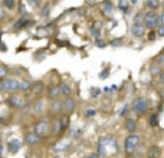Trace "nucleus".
<instances>
[{"label": "nucleus", "mask_w": 164, "mask_h": 158, "mask_svg": "<svg viewBox=\"0 0 164 158\" xmlns=\"http://www.w3.org/2000/svg\"><path fill=\"white\" fill-rule=\"evenodd\" d=\"M142 25L147 30H155L160 26V15L155 10H148L142 16Z\"/></svg>", "instance_id": "1"}, {"label": "nucleus", "mask_w": 164, "mask_h": 158, "mask_svg": "<svg viewBox=\"0 0 164 158\" xmlns=\"http://www.w3.org/2000/svg\"><path fill=\"white\" fill-rule=\"evenodd\" d=\"M148 106H150L148 99L144 98V96H138V98H135V99L132 101V104H131V111H132L134 115H137V116H142V115L147 114Z\"/></svg>", "instance_id": "2"}, {"label": "nucleus", "mask_w": 164, "mask_h": 158, "mask_svg": "<svg viewBox=\"0 0 164 158\" xmlns=\"http://www.w3.org/2000/svg\"><path fill=\"white\" fill-rule=\"evenodd\" d=\"M141 142V136L138 134H130L125 139H124V151L127 155H131L137 151L138 145Z\"/></svg>", "instance_id": "3"}, {"label": "nucleus", "mask_w": 164, "mask_h": 158, "mask_svg": "<svg viewBox=\"0 0 164 158\" xmlns=\"http://www.w3.org/2000/svg\"><path fill=\"white\" fill-rule=\"evenodd\" d=\"M50 119L49 118H42L39 121H36V124L33 125V132L38 134L40 138L46 136L48 134H50Z\"/></svg>", "instance_id": "4"}, {"label": "nucleus", "mask_w": 164, "mask_h": 158, "mask_svg": "<svg viewBox=\"0 0 164 158\" xmlns=\"http://www.w3.org/2000/svg\"><path fill=\"white\" fill-rule=\"evenodd\" d=\"M19 85H20V81L17 78L7 76V78L3 79V89L7 93H16V92H19Z\"/></svg>", "instance_id": "5"}, {"label": "nucleus", "mask_w": 164, "mask_h": 158, "mask_svg": "<svg viewBox=\"0 0 164 158\" xmlns=\"http://www.w3.org/2000/svg\"><path fill=\"white\" fill-rule=\"evenodd\" d=\"M6 102H7V105H9L10 108H13V109H19V108H22V106L25 105L23 96L19 95L17 92H16V93H10V96L6 99Z\"/></svg>", "instance_id": "6"}, {"label": "nucleus", "mask_w": 164, "mask_h": 158, "mask_svg": "<svg viewBox=\"0 0 164 158\" xmlns=\"http://www.w3.org/2000/svg\"><path fill=\"white\" fill-rule=\"evenodd\" d=\"M62 105H63V112H65V115H72L75 111H76V101H75V98H72V96H66V98H63L62 99Z\"/></svg>", "instance_id": "7"}, {"label": "nucleus", "mask_w": 164, "mask_h": 158, "mask_svg": "<svg viewBox=\"0 0 164 158\" xmlns=\"http://www.w3.org/2000/svg\"><path fill=\"white\" fill-rule=\"evenodd\" d=\"M147 35V29H145V26L142 25V23H132V26H131V36L132 38H135V39H141V38H144Z\"/></svg>", "instance_id": "8"}, {"label": "nucleus", "mask_w": 164, "mask_h": 158, "mask_svg": "<svg viewBox=\"0 0 164 158\" xmlns=\"http://www.w3.org/2000/svg\"><path fill=\"white\" fill-rule=\"evenodd\" d=\"M63 131H65V128H63V124H62L60 115H59V116H55V118L52 119V122H50V134L56 136V135L62 134Z\"/></svg>", "instance_id": "9"}, {"label": "nucleus", "mask_w": 164, "mask_h": 158, "mask_svg": "<svg viewBox=\"0 0 164 158\" xmlns=\"http://www.w3.org/2000/svg\"><path fill=\"white\" fill-rule=\"evenodd\" d=\"M32 23H33V20H32L30 17L22 16L20 19H17V20L13 23V29H15V30H23V29H26L28 26H30Z\"/></svg>", "instance_id": "10"}, {"label": "nucleus", "mask_w": 164, "mask_h": 158, "mask_svg": "<svg viewBox=\"0 0 164 158\" xmlns=\"http://www.w3.org/2000/svg\"><path fill=\"white\" fill-rule=\"evenodd\" d=\"M49 112H50L53 116H59V114L63 112L62 101H60V99H53V101H50V104H49Z\"/></svg>", "instance_id": "11"}, {"label": "nucleus", "mask_w": 164, "mask_h": 158, "mask_svg": "<svg viewBox=\"0 0 164 158\" xmlns=\"http://www.w3.org/2000/svg\"><path fill=\"white\" fill-rule=\"evenodd\" d=\"M46 91V86L42 81H38V82H32V92L35 93L36 98H40Z\"/></svg>", "instance_id": "12"}, {"label": "nucleus", "mask_w": 164, "mask_h": 158, "mask_svg": "<svg viewBox=\"0 0 164 158\" xmlns=\"http://www.w3.org/2000/svg\"><path fill=\"white\" fill-rule=\"evenodd\" d=\"M46 95H48V98H49L50 101L59 99V96H62L59 85H50V86L48 88V91H46Z\"/></svg>", "instance_id": "13"}, {"label": "nucleus", "mask_w": 164, "mask_h": 158, "mask_svg": "<svg viewBox=\"0 0 164 158\" xmlns=\"http://www.w3.org/2000/svg\"><path fill=\"white\" fill-rule=\"evenodd\" d=\"M124 128L128 131V134H135V131H137V128H138L137 121H135L134 118L127 116V118H125V121H124Z\"/></svg>", "instance_id": "14"}, {"label": "nucleus", "mask_w": 164, "mask_h": 158, "mask_svg": "<svg viewBox=\"0 0 164 158\" xmlns=\"http://www.w3.org/2000/svg\"><path fill=\"white\" fill-rule=\"evenodd\" d=\"M101 12L105 15V16H112L114 15V5L110 2V0H105V2L101 3Z\"/></svg>", "instance_id": "15"}, {"label": "nucleus", "mask_w": 164, "mask_h": 158, "mask_svg": "<svg viewBox=\"0 0 164 158\" xmlns=\"http://www.w3.org/2000/svg\"><path fill=\"white\" fill-rule=\"evenodd\" d=\"M43 108H45V104L40 98H38L35 102H32L30 105V112L32 114H42L43 112Z\"/></svg>", "instance_id": "16"}, {"label": "nucleus", "mask_w": 164, "mask_h": 158, "mask_svg": "<svg viewBox=\"0 0 164 158\" xmlns=\"http://www.w3.org/2000/svg\"><path fill=\"white\" fill-rule=\"evenodd\" d=\"M7 148H9V152H10V154H17V152L20 151V148H22V142H20L19 139L15 138V139L9 141Z\"/></svg>", "instance_id": "17"}, {"label": "nucleus", "mask_w": 164, "mask_h": 158, "mask_svg": "<svg viewBox=\"0 0 164 158\" xmlns=\"http://www.w3.org/2000/svg\"><path fill=\"white\" fill-rule=\"evenodd\" d=\"M59 88H60V93H62L63 98H66V96H72V86H71L68 82L62 81V82L59 83Z\"/></svg>", "instance_id": "18"}, {"label": "nucleus", "mask_w": 164, "mask_h": 158, "mask_svg": "<svg viewBox=\"0 0 164 158\" xmlns=\"http://www.w3.org/2000/svg\"><path fill=\"white\" fill-rule=\"evenodd\" d=\"M40 139H42V138H40L38 134H35V132H29V134L25 136V142L29 144V145H36V144L40 142Z\"/></svg>", "instance_id": "19"}, {"label": "nucleus", "mask_w": 164, "mask_h": 158, "mask_svg": "<svg viewBox=\"0 0 164 158\" xmlns=\"http://www.w3.org/2000/svg\"><path fill=\"white\" fill-rule=\"evenodd\" d=\"M161 155V149L158 145H151L147 151V158H160Z\"/></svg>", "instance_id": "20"}, {"label": "nucleus", "mask_w": 164, "mask_h": 158, "mask_svg": "<svg viewBox=\"0 0 164 158\" xmlns=\"http://www.w3.org/2000/svg\"><path fill=\"white\" fill-rule=\"evenodd\" d=\"M32 91V82L29 79H22L20 81V85H19V92L22 93H28Z\"/></svg>", "instance_id": "21"}, {"label": "nucleus", "mask_w": 164, "mask_h": 158, "mask_svg": "<svg viewBox=\"0 0 164 158\" xmlns=\"http://www.w3.org/2000/svg\"><path fill=\"white\" fill-rule=\"evenodd\" d=\"M130 5H131L130 0H118V9L125 15L130 13Z\"/></svg>", "instance_id": "22"}, {"label": "nucleus", "mask_w": 164, "mask_h": 158, "mask_svg": "<svg viewBox=\"0 0 164 158\" xmlns=\"http://www.w3.org/2000/svg\"><path fill=\"white\" fill-rule=\"evenodd\" d=\"M160 124V119H158V114H151L150 118H148V125L151 128H157Z\"/></svg>", "instance_id": "23"}, {"label": "nucleus", "mask_w": 164, "mask_h": 158, "mask_svg": "<svg viewBox=\"0 0 164 158\" xmlns=\"http://www.w3.org/2000/svg\"><path fill=\"white\" fill-rule=\"evenodd\" d=\"M99 29H101V25H99V23H97L95 28L91 29V35L94 36V39H99V38H101V30H99Z\"/></svg>", "instance_id": "24"}, {"label": "nucleus", "mask_w": 164, "mask_h": 158, "mask_svg": "<svg viewBox=\"0 0 164 158\" xmlns=\"http://www.w3.org/2000/svg\"><path fill=\"white\" fill-rule=\"evenodd\" d=\"M145 6L150 7V10H155V9H158L160 2H158V0H147V2H145Z\"/></svg>", "instance_id": "25"}, {"label": "nucleus", "mask_w": 164, "mask_h": 158, "mask_svg": "<svg viewBox=\"0 0 164 158\" xmlns=\"http://www.w3.org/2000/svg\"><path fill=\"white\" fill-rule=\"evenodd\" d=\"M9 75V68L6 65H0V81H3Z\"/></svg>", "instance_id": "26"}, {"label": "nucleus", "mask_w": 164, "mask_h": 158, "mask_svg": "<svg viewBox=\"0 0 164 158\" xmlns=\"http://www.w3.org/2000/svg\"><path fill=\"white\" fill-rule=\"evenodd\" d=\"M3 5H5V7L6 9H15V6H16V0H3Z\"/></svg>", "instance_id": "27"}, {"label": "nucleus", "mask_w": 164, "mask_h": 158, "mask_svg": "<svg viewBox=\"0 0 164 158\" xmlns=\"http://www.w3.org/2000/svg\"><path fill=\"white\" fill-rule=\"evenodd\" d=\"M95 115H97V109H94V108H89L85 111V118H94Z\"/></svg>", "instance_id": "28"}, {"label": "nucleus", "mask_w": 164, "mask_h": 158, "mask_svg": "<svg viewBox=\"0 0 164 158\" xmlns=\"http://www.w3.org/2000/svg\"><path fill=\"white\" fill-rule=\"evenodd\" d=\"M155 33H157V38H164V25H160L155 29Z\"/></svg>", "instance_id": "29"}, {"label": "nucleus", "mask_w": 164, "mask_h": 158, "mask_svg": "<svg viewBox=\"0 0 164 158\" xmlns=\"http://www.w3.org/2000/svg\"><path fill=\"white\" fill-rule=\"evenodd\" d=\"M147 38H148V40H155V39H157V33H155V30H148Z\"/></svg>", "instance_id": "30"}, {"label": "nucleus", "mask_w": 164, "mask_h": 158, "mask_svg": "<svg viewBox=\"0 0 164 158\" xmlns=\"http://www.w3.org/2000/svg\"><path fill=\"white\" fill-rule=\"evenodd\" d=\"M49 15H50V7L46 5V6L42 9V16H43V17H48Z\"/></svg>", "instance_id": "31"}, {"label": "nucleus", "mask_w": 164, "mask_h": 158, "mask_svg": "<svg viewBox=\"0 0 164 158\" xmlns=\"http://www.w3.org/2000/svg\"><path fill=\"white\" fill-rule=\"evenodd\" d=\"M131 108H128V105H125V106H122L121 108V111H120V116H127V114H128V111H130Z\"/></svg>", "instance_id": "32"}, {"label": "nucleus", "mask_w": 164, "mask_h": 158, "mask_svg": "<svg viewBox=\"0 0 164 158\" xmlns=\"http://www.w3.org/2000/svg\"><path fill=\"white\" fill-rule=\"evenodd\" d=\"M99 92H101V91H99L98 88H94V89L91 91V96H92V98H97V96L99 95Z\"/></svg>", "instance_id": "33"}, {"label": "nucleus", "mask_w": 164, "mask_h": 158, "mask_svg": "<svg viewBox=\"0 0 164 158\" xmlns=\"http://www.w3.org/2000/svg\"><path fill=\"white\" fill-rule=\"evenodd\" d=\"M155 62H157V65H158V66L164 65V55H160V58H158V59H157Z\"/></svg>", "instance_id": "34"}, {"label": "nucleus", "mask_w": 164, "mask_h": 158, "mask_svg": "<svg viewBox=\"0 0 164 158\" xmlns=\"http://www.w3.org/2000/svg\"><path fill=\"white\" fill-rule=\"evenodd\" d=\"M121 42H122V39H115V40L111 42V46H121V45H120Z\"/></svg>", "instance_id": "35"}, {"label": "nucleus", "mask_w": 164, "mask_h": 158, "mask_svg": "<svg viewBox=\"0 0 164 158\" xmlns=\"http://www.w3.org/2000/svg\"><path fill=\"white\" fill-rule=\"evenodd\" d=\"M95 40H97V46H98V48H104V46L107 45V43H105V42H102L101 39H95Z\"/></svg>", "instance_id": "36"}, {"label": "nucleus", "mask_w": 164, "mask_h": 158, "mask_svg": "<svg viewBox=\"0 0 164 158\" xmlns=\"http://www.w3.org/2000/svg\"><path fill=\"white\" fill-rule=\"evenodd\" d=\"M85 158H101V157H99V154H97V152H91V154L87 155Z\"/></svg>", "instance_id": "37"}, {"label": "nucleus", "mask_w": 164, "mask_h": 158, "mask_svg": "<svg viewBox=\"0 0 164 158\" xmlns=\"http://www.w3.org/2000/svg\"><path fill=\"white\" fill-rule=\"evenodd\" d=\"M5 17H6V10L0 6V19H5Z\"/></svg>", "instance_id": "38"}, {"label": "nucleus", "mask_w": 164, "mask_h": 158, "mask_svg": "<svg viewBox=\"0 0 164 158\" xmlns=\"http://www.w3.org/2000/svg\"><path fill=\"white\" fill-rule=\"evenodd\" d=\"M158 79H160V83H163V85H164V72H160Z\"/></svg>", "instance_id": "39"}, {"label": "nucleus", "mask_w": 164, "mask_h": 158, "mask_svg": "<svg viewBox=\"0 0 164 158\" xmlns=\"http://www.w3.org/2000/svg\"><path fill=\"white\" fill-rule=\"evenodd\" d=\"M0 50H3V52H5V50H7V48L5 46V43H3V42H0Z\"/></svg>", "instance_id": "40"}, {"label": "nucleus", "mask_w": 164, "mask_h": 158, "mask_svg": "<svg viewBox=\"0 0 164 158\" xmlns=\"http://www.w3.org/2000/svg\"><path fill=\"white\" fill-rule=\"evenodd\" d=\"M160 25H164V12L160 15Z\"/></svg>", "instance_id": "41"}, {"label": "nucleus", "mask_w": 164, "mask_h": 158, "mask_svg": "<svg viewBox=\"0 0 164 158\" xmlns=\"http://www.w3.org/2000/svg\"><path fill=\"white\" fill-rule=\"evenodd\" d=\"M2 92H5V89H3V81H0V93Z\"/></svg>", "instance_id": "42"}, {"label": "nucleus", "mask_w": 164, "mask_h": 158, "mask_svg": "<svg viewBox=\"0 0 164 158\" xmlns=\"http://www.w3.org/2000/svg\"><path fill=\"white\" fill-rule=\"evenodd\" d=\"M2 152H3V145L0 144V155H2Z\"/></svg>", "instance_id": "43"}, {"label": "nucleus", "mask_w": 164, "mask_h": 158, "mask_svg": "<svg viewBox=\"0 0 164 158\" xmlns=\"http://www.w3.org/2000/svg\"><path fill=\"white\" fill-rule=\"evenodd\" d=\"M130 2H131V5H135V3L138 2V0H130Z\"/></svg>", "instance_id": "44"}, {"label": "nucleus", "mask_w": 164, "mask_h": 158, "mask_svg": "<svg viewBox=\"0 0 164 158\" xmlns=\"http://www.w3.org/2000/svg\"><path fill=\"white\" fill-rule=\"evenodd\" d=\"M3 122V119H2V116H0V124H2Z\"/></svg>", "instance_id": "45"}, {"label": "nucleus", "mask_w": 164, "mask_h": 158, "mask_svg": "<svg viewBox=\"0 0 164 158\" xmlns=\"http://www.w3.org/2000/svg\"><path fill=\"white\" fill-rule=\"evenodd\" d=\"M53 158H62V157H53Z\"/></svg>", "instance_id": "46"}, {"label": "nucleus", "mask_w": 164, "mask_h": 158, "mask_svg": "<svg viewBox=\"0 0 164 158\" xmlns=\"http://www.w3.org/2000/svg\"><path fill=\"white\" fill-rule=\"evenodd\" d=\"M0 2H3V0H0Z\"/></svg>", "instance_id": "47"}]
</instances>
